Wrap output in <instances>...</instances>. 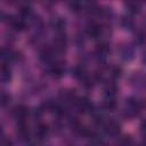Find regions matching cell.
<instances>
[{
	"mask_svg": "<svg viewBox=\"0 0 146 146\" xmlns=\"http://www.w3.org/2000/svg\"><path fill=\"white\" fill-rule=\"evenodd\" d=\"M48 133H49V128L46 124L40 123V124L36 125V129H35V136H36V138L44 139L48 136Z\"/></svg>",
	"mask_w": 146,
	"mask_h": 146,
	"instance_id": "cell-17",
	"label": "cell"
},
{
	"mask_svg": "<svg viewBox=\"0 0 146 146\" xmlns=\"http://www.w3.org/2000/svg\"><path fill=\"white\" fill-rule=\"evenodd\" d=\"M49 25H50L51 29L55 30L57 33H64L66 22H65V19H64L63 17H60V16H54V17L50 19Z\"/></svg>",
	"mask_w": 146,
	"mask_h": 146,
	"instance_id": "cell-11",
	"label": "cell"
},
{
	"mask_svg": "<svg viewBox=\"0 0 146 146\" xmlns=\"http://www.w3.org/2000/svg\"><path fill=\"white\" fill-rule=\"evenodd\" d=\"M124 6H125L128 13H130V14H137L140 11V3H138V2L129 1V2H125Z\"/></svg>",
	"mask_w": 146,
	"mask_h": 146,
	"instance_id": "cell-20",
	"label": "cell"
},
{
	"mask_svg": "<svg viewBox=\"0 0 146 146\" xmlns=\"http://www.w3.org/2000/svg\"><path fill=\"white\" fill-rule=\"evenodd\" d=\"M140 131H141V133L144 136H146V120L141 122V124H140Z\"/></svg>",
	"mask_w": 146,
	"mask_h": 146,
	"instance_id": "cell-25",
	"label": "cell"
},
{
	"mask_svg": "<svg viewBox=\"0 0 146 146\" xmlns=\"http://www.w3.org/2000/svg\"><path fill=\"white\" fill-rule=\"evenodd\" d=\"M121 25L123 26V27H125V29H130L131 26H132V21H131V18L130 17H127V16H123L122 18H121Z\"/></svg>",
	"mask_w": 146,
	"mask_h": 146,
	"instance_id": "cell-23",
	"label": "cell"
},
{
	"mask_svg": "<svg viewBox=\"0 0 146 146\" xmlns=\"http://www.w3.org/2000/svg\"><path fill=\"white\" fill-rule=\"evenodd\" d=\"M72 73H73L74 78H75V79H78L79 81H82V80L88 75L83 65H76V66L72 70Z\"/></svg>",
	"mask_w": 146,
	"mask_h": 146,
	"instance_id": "cell-16",
	"label": "cell"
},
{
	"mask_svg": "<svg viewBox=\"0 0 146 146\" xmlns=\"http://www.w3.org/2000/svg\"><path fill=\"white\" fill-rule=\"evenodd\" d=\"M9 100H10V96L7 95L6 92H2L1 94V104H2V106H6L9 103Z\"/></svg>",
	"mask_w": 146,
	"mask_h": 146,
	"instance_id": "cell-24",
	"label": "cell"
},
{
	"mask_svg": "<svg viewBox=\"0 0 146 146\" xmlns=\"http://www.w3.org/2000/svg\"><path fill=\"white\" fill-rule=\"evenodd\" d=\"M8 24L14 31H23L25 27V22L21 17H14V16H8Z\"/></svg>",
	"mask_w": 146,
	"mask_h": 146,
	"instance_id": "cell-12",
	"label": "cell"
},
{
	"mask_svg": "<svg viewBox=\"0 0 146 146\" xmlns=\"http://www.w3.org/2000/svg\"><path fill=\"white\" fill-rule=\"evenodd\" d=\"M121 68L119 67V66H111L110 68H108V74H110V76L112 78V79H116V78H119L120 75H121Z\"/></svg>",
	"mask_w": 146,
	"mask_h": 146,
	"instance_id": "cell-22",
	"label": "cell"
},
{
	"mask_svg": "<svg viewBox=\"0 0 146 146\" xmlns=\"http://www.w3.org/2000/svg\"><path fill=\"white\" fill-rule=\"evenodd\" d=\"M67 47V39L64 33H57L52 41V50L55 54H63L65 52Z\"/></svg>",
	"mask_w": 146,
	"mask_h": 146,
	"instance_id": "cell-3",
	"label": "cell"
},
{
	"mask_svg": "<svg viewBox=\"0 0 146 146\" xmlns=\"http://www.w3.org/2000/svg\"><path fill=\"white\" fill-rule=\"evenodd\" d=\"M86 34L94 39L100 38V35H103V26L96 22H89L86 25Z\"/></svg>",
	"mask_w": 146,
	"mask_h": 146,
	"instance_id": "cell-6",
	"label": "cell"
},
{
	"mask_svg": "<svg viewBox=\"0 0 146 146\" xmlns=\"http://www.w3.org/2000/svg\"><path fill=\"white\" fill-rule=\"evenodd\" d=\"M65 72V63L60 59H55L49 64V73L54 78H60Z\"/></svg>",
	"mask_w": 146,
	"mask_h": 146,
	"instance_id": "cell-5",
	"label": "cell"
},
{
	"mask_svg": "<svg viewBox=\"0 0 146 146\" xmlns=\"http://www.w3.org/2000/svg\"><path fill=\"white\" fill-rule=\"evenodd\" d=\"M16 57H17V55H16V52L13 49H10V48H2V50H1V58L5 62L3 64H7V63L14 60Z\"/></svg>",
	"mask_w": 146,
	"mask_h": 146,
	"instance_id": "cell-14",
	"label": "cell"
},
{
	"mask_svg": "<svg viewBox=\"0 0 146 146\" xmlns=\"http://www.w3.org/2000/svg\"><path fill=\"white\" fill-rule=\"evenodd\" d=\"M74 104H75L76 108H78L81 113H86V112H90V113H91L92 107H94L92 103H91V102L89 100V98H87V97H78V99H76V102H75Z\"/></svg>",
	"mask_w": 146,
	"mask_h": 146,
	"instance_id": "cell-9",
	"label": "cell"
},
{
	"mask_svg": "<svg viewBox=\"0 0 146 146\" xmlns=\"http://www.w3.org/2000/svg\"><path fill=\"white\" fill-rule=\"evenodd\" d=\"M117 55L120 56L121 59L129 62V60L133 59V57H135V49L131 44L123 43L117 47Z\"/></svg>",
	"mask_w": 146,
	"mask_h": 146,
	"instance_id": "cell-4",
	"label": "cell"
},
{
	"mask_svg": "<svg viewBox=\"0 0 146 146\" xmlns=\"http://www.w3.org/2000/svg\"><path fill=\"white\" fill-rule=\"evenodd\" d=\"M19 15H21V18H23V19L33 17L31 7H30L27 3H24V5H22V6L19 7Z\"/></svg>",
	"mask_w": 146,
	"mask_h": 146,
	"instance_id": "cell-19",
	"label": "cell"
},
{
	"mask_svg": "<svg viewBox=\"0 0 146 146\" xmlns=\"http://www.w3.org/2000/svg\"><path fill=\"white\" fill-rule=\"evenodd\" d=\"M59 97L64 103H75L78 99L76 94L74 92V90L72 89H64L60 90L59 92Z\"/></svg>",
	"mask_w": 146,
	"mask_h": 146,
	"instance_id": "cell-13",
	"label": "cell"
},
{
	"mask_svg": "<svg viewBox=\"0 0 146 146\" xmlns=\"http://www.w3.org/2000/svg\"><path fill=\"white\" fill-rule=\"evenodd\" d=\"M108 54H110L108 44L106 42H100V43L97 44V47L95 49V52H94V56L98 62H103L107 58Z\"/></svg>",
	"mask_w": 146,
	"mask_h": 146,
	"instance_id": "cell-7",
	"label": "cell"
},
{
	"mask_svg": "<svg viewBox=\"0 0 146 146\" xmlns=\"http://www.w3.org/2000/svg\"><path fill=\"white\" fill-rule=\"evenodd\" d=\"M104 130L105 132L108 135V136H117L120 133V130H121V125L117 121L115 120H107L105 121L104 123Z\"/></svg>",
	"mask_w": 146,
	"mask_h": 146,
	"instance_id": "cell-8",
	"label": "cell"
},
{
	"mask_svg": "<svg viewBox=\"0 0 146 146\" xmlns=\"http://www.w3.org/2000/svg\"><path fill=\"white\" fill-rule=\"evenodd\" d=\"M0 78H1V81L3 83H8L11 80V70L9 68V65L8 64H2Z\"/></svg>",
	"mask_w": 146,
	"mask_h": 146,
	"instance_id": "cell-15",
	"label": "cell"
},
{
	"mask_svg": "<svg viewBox=\"0 0 146 146\" xmlns=\"http://www.w3.org/2000/svg\"><path fill=\"white\" fill-rule=\"evenodd\" d=\"M132 145H133V140L130 136H123L117 141V146H132Z\"/></svg>",
	"mask_w": 146,
	"mask_h": 146,
	"instance_id": "cell-21",
	"label": "cell"
},
{
	"mask_svg": "<svg viewBox=\"0 0 146 146\" xmlns=\"http://www.w3.org/2000/svg\"><path fill=\"white\" fill-rule=\"evenodd\" d=\"M129 83L133 89L144 90L146 89V73L136 71L129 76Z\"/></svg>",
	"mask_w": 146,
	"mask_h": 146,
	"instance_id": "cell-2",
	"label": "cell"
},
{
	"mask_svg": "<svg viewBox=\"0 0 146 146\" xmlns=\"http://www.w3.org/2000/svg\"><path fill=\"white\" fill-rule=\"evenodd\" d=\"M14 117L17 120V122H26V119L29 117V108L24 105H19V106H16L14 108Z\"/></svg>",
	"mask_w": 146,
	"mask_h": 146,
	"instance_id": "cell-10",
	"label": "cell"
},
{
	"mask_svg": "<svg viewBox=\"0 0 146 146\" xmlns=\"http://www.w3.org/2000/svg\"><path fill=\"white\" fill-rule=\"evenodd\" d=\"M143 62L146 64V52H145V54H144V56H143Z\"/></svg>",
	"mask_w": 146,
	"mask_h": 146,
	"instance_id": "cell-26",
	"label": "cell"
},
{
	"mask_svg": "<svg viewBox=\"0 0 146 146\" xmlns=\"http://www.w3.org/2000/svg\"><path fill=\"white\" fill-rule=\"evenodd\" d=\"M141 146H146V139L143 141V144H141Z\"/></svg>",
	"mask_w": 146,
	"mask_h": 146,
	"instance_id": "cell-27",
	"label": "cell"
},
{
	"mask_svg": "<svg viewBox=\"0 0 146 146\" xmlns=\"http://www.w3.org/2000/svg\"><path fill=\"white\" fill-rule=\"evenodd\" d=\"M102 107L106 111H113L116 107V100L115 98H108V97H104V100L102 103Z\"/></svg>",
	"mask_w": 146,
	"mask_h": 146,
	"instance_id": "cell-18",
	"label": "cell"
},
{
	"mask_svg": "<svg viewBox=\"0 0 146 146\" xmlns=\"http://www.w3.org/2000/svg\"><path fill=\"white\" fill-rule=\"evenodd\" d=\"M141 102L138 98L135 97H130L125 100L124 104V108H123V114L125 117H133L135 115H137L140 110H141Z\"/></svg>",
	"mask_w": 146,
	"mask_h": 146,
	"instance_id": "cell-1",
	"label": "cell"
}]
</instances>
